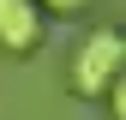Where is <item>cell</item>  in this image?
<instances>
[{
	"mask_svg": "<svg viewBox=\"0 0 126 120\" xmlns=\"http://www.w3.org/2000/svg\"><path fill=\"white\" fill-rule=\"evenodd\" d=\"M120 66H126V42H120V30H114V24H96L84 42H78L66 84H72V96H102V90L120 78Z\"/></svg>",
	"mask_w": 126,
	"mask_h": 120,
	"instance_id": "6da1fadb",
	"label": "cell"
},
{
	"mask_svg": "<svg viewBox=\"0 0 126 120\" xmlns=\"http://www.w3.org/2000/svg\"><path fill=\"white\" fill-rule=\"evenodd\" d=\"M36 42H42V6L36 0H0V48L30 54Z\"/></svg>",
	"mask_w": 126,
	"mask_h": 120,
	"instance_id": "7a4b0ae2",
	"label": "cell"
},
{
	"mask_svg": "<svg viewBox=\"0 0 126 120\" xmlns=\"http://www.w3.org/2000/svg\"><path fill=\"white\" fill-rule=\"evenodd\" d=\"M36 6H48V12H84L90 0H36Z\"/></svg>",
	"mask_w": 126,
	"mask_h": 120,
	"instance_id": "3957f363",
	"label": "cell"
}]
</instances>
